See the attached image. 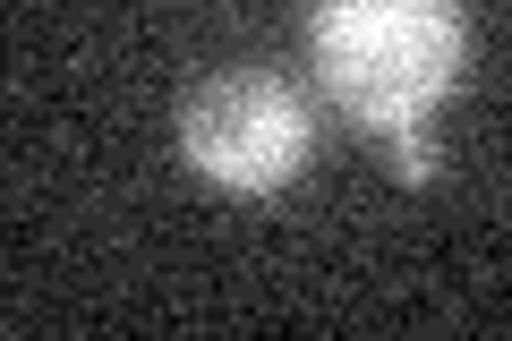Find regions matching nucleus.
<instances>
[{"label":"nucleus","instance_id":"obj_1","mask_svg":"<svg viewBox=\"0 0 512 341\" xmlns=\"http://www.w3.org/2000/svg\"><path fill=\"white\" fill-rule=\"evenodd\" d=\"M308 52L350 128L427 137L436 103L470 60V18L461 0H316Z\"/></svg>","mask_w":512,"mask_h":341},{"label":"nucleus","instance_id":"obj_2","mask_svg":"<svg viewBox=\"0 0 512 341\" xmlns=\"http://www.w3.org/2000/svg\"><path fill=\"white\" fill-rule=\"evenodd\" d=\"M180 154L222 197H274V188H291L308 171L316 111L274 69H222L180 103Z\"/></svg>","mask_w":512,"mask_h":341}]
</instances>
